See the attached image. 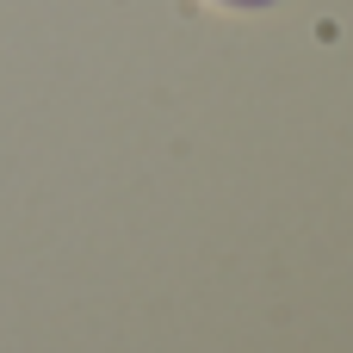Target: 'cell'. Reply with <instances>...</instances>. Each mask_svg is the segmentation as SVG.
<instances>
[{
  "label": "cell",
  "mask_w": 353,
  "mask_h": 353,
  "mask_svg": "<svg viewBox=\"0 0 353 353\" xmlns=\"http://www.w3.org/2000/svg\"><path fill=\"white\" fill-rule=\"evenodd\" d=\"M223 6H267V0H223Z\"/></svg>",
  "instance_id": "obj_1"
}]
</instances>
